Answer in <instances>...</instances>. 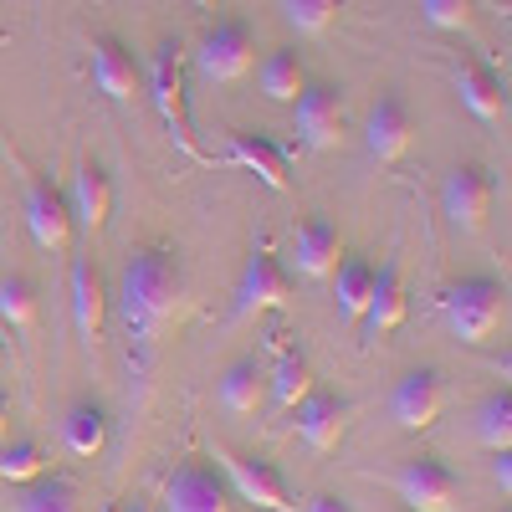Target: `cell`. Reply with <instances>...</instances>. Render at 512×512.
Instances as JSON below:
<instances>
[{
	"label": "cell",
	"mask_w": 512,
	"mask_h": 512,
	"mask_svg": "<svg viewBox=\"0 0 512 512\" xmlns=\"http://www.w3.org/2000/svg\"><path fill=\"white\" fill-rule=\"evenodd\" d=\"M185 297H190V282H185L180 256L159 241L134 246L118 272V313L128 328V344L154 349L169 333V323L185 313Z\"/></svg>",
	"instance_id": "6da1fadb"
},
{
	"label": "cell",
	"mask_w": 512,
	"mask_h": 512,
	"mask_svg": "<svg viewBox=\"0 0 512 512\" xmlns=\"http://www.w3.org/2000/svg\"><path fill=\"white\" fill-rule=\"evenodd\" d=\"M144 98L154 103V113L164 118V134L175 139L180 154L205 159L195 144V128H190V103H185V41L180 36H164L154 47L149 77H144Z\"/></svg>",
	"instance_id": "7a4b0ae2"
},
{
	"label": "cell",
	"mask_w": 512,
	"mask_h": 512,
	"mask_svg": "<svg viewBox=\"0 0 512 512\" xmlns=\"http://www.w3.org/2000/svg\"><path fill=\"white\" fill-rule=\"evenodd\" d=\"M441 318L461 344H487V338L507 323V287L487 272H466V277L446 282Z\"/></svg>",
	"instance_id": "3957f363"
},
{
	"label": "cell",
	"mask_w": 512,
	"mask_h": 512,
	"mask_svg": "<svg viewBox=\"0 0 512 512\" xmlns=\"http://www.w3.org/2000/svg\"><path fill=\"white\" fill-rule=\"evenodd\" d=\"M190 57H195V72H200L205 82L231 88V82H241V77L251 72V62H256V36H251L246 21L221 16V21H210V26L200 31V41H195Z\"/></svg>",
	"instance_id": "277c9868"
},
{
	"label": "cell",
	"mask_w": 512,
	"mask_h": 512,
	"mask_svg": "<svg viewBox=\"0 0 512 512\" xmlns=\"http://www.w3.org/2000/svg\"><path fill=\"white\" fill-rule=\"evenodd\" d=\"M492 200H497V180L487 164H451L446 180H441V216L451 221V231L461 236H477L492 216Z\"/></svg>",
	"instance_id": "5b68a950"
},
{
	"label": "cell",
	"mask_w": 512,
	"mask_h": 512,
	"mask_svg": "<svg viewBox=\"0 0 512 512\" xmlns=\"http://www.w3.org/2000/svg\"><path fill=\"white\" fill-rule=\"evenodd\" d=\"M216 472L226 477V487L231 492H241L256 512H292L297 502L287 497V482L277 477V466L272 461H262V456H241V451H231V446H216Z\"/></svg>",
	"instance_id": "8992f818"
},
{
	"label": "cell",
	"mask_w": 512,
	"mask_h": 512,
	"mask_svg": "<svg viewBox=\"0 0 512 512\" xmlns=\"http://www.w3.org/2000/svg\"><path fill=\"white\" fill-rule=\"evenodd\" d=\"M26 231H31V241L41 251H52V256H67L77 246V226H72L67 195L47 175H31L26 180Z\"/></svg>",
	"instance_id": "52a82bcc"
},
{
	"label": "cell",
	"mask_w": 512,
	"mask_h": 512,
	"mask_svg": "<svg viewBox=\"0 0 512 512\" xmlns=\"http://www.w3.org/2000/svg\"><path fill=\"white\" fill-rule=\"evenodd\" d=\"M395 492L405 502V512H451L456 507V472L441 456H410L395 466Z\"/></svg>",
	"instance_id": "ba28073f"
},
{
	"label": "cell",
	"mask_w": 512,
	"mask_h": 512,
	"mask_svg": "<svg viewBox=\"0 0 512 512\" xmlns=\"http://www.w3.org/2000/svg\"><path fill=\"white\" fill-rule=\"evenodd\" d=\"M292 123H297V139L308 149H338L344 139V88H333V82H308L303 93L292 103Z\"/></svg>",
	"instance_id": "9c48e42d"
},
{
	"label": "cell",
	"mask_w": 512,
	"mask_h": 512,
	"mask_svg": "<svg viewBox=\"0 0 512 512\" xmlns=\"http://www.w3.org/2000/svg\"><path fill=\"white\" fill-rule=\"evenodd\" d=\"M292 297V277L287 267L277 262L272 246H256L241 267V282H236V318H256V313H272Z\"/></svg>",
	"instance_id": "30bf717a"
},
{
	"label": "cell",
	"mask_w": 512,
	"mask_h": 512,
	"mask_svg": "<svg viewBox=\"0 0 512 512\" xmlns=\"http://www.w3.org/2000/svg\"><path fill=\"white\" fill-rule=\"evenodd\" d=\"M67 210H72L77 241L93 246V236L113 216V180H108V169L98 159H77V175H72V190H67Z\"/></svg>",
	"instance_id": "8fae6325"
},
{
	"label": "cell",
	"mask_w": 512,
	"mask_h": 512,
	"mask_svg": "<svg viewBox=\"0 0 512 512\" xmlns=\"http://www.w3.org/2000/svg\"><path fill=\"white\" fill-rule=\"evenodd\" d=\"M164 512H231V487L210 461H185L164 482Z\"/></svg>",
	"instance_id": "7c38bea8"
},
{
	"label": "cell",
	"mask_w": 512,
	"mask_h": 512,
	"mask_svg": "<svg viewBox=\"0 0 512 512\" xmlns=\"http://www.w3.org/2000/svg\"><path fill=\"white\" fill-rule=\"evenodd\" d=\"M446 410V384L436 369H405L390 390V415L405 425V431H431Z\"/></svg>",
	"instance_id": "4fadbf2b"
},
{
	"label": "cell",
	"mask_w": 512,
	"mask_h": 512,
	"mask_svg": "<svg viewBox=\"0 0 512 512\" xmlns=\"http://www.w3.org/2000/svg\"><path fill=\"white\" fill-rule=\"evenodd\" d=\"M410 134H415V118H410V103L395 93V88H384L369 113H364V149L379 159V164H395L405 149H410Z\"/></svg>",
	"instance_id": "5bb4252c"
},
{
	"label": "cell",
	"mask_w": 512,
	"mask_h": 512,
	"mask_svg": "<svg viewBox=\"0 0 512 512\" xmlns=\"http://www.w3.org/2000/svg\"><path fill=\"white\" fill-rule=\"evenodd\" d=\"M72 323L82 333V344L98 349L103 323H108V297H103V277L93 267V251L88 246L72 256Z\"/></svg>",
	"instance_id": "9a60e30c"
},
{
	"label": "cell",
	"mask_w": 512,
	"mask_h": 512,
	"mask_svg": "<svg viewBox=\"0 0 512 512\" xmlns=\"http://www.w3.org/2000/svg\"><path fill=\"white\" fill-rule=\"evenodd\" d=\"M93 82L108 103H134L144 93V72L134 62V52L118 36H98L93 41Z\"/></svg>",
	"instance_id": "2e32d148"
},
{
	"label": "cell",
	"mask_w": 512,
	"mask_h": 512,
	"mask_svg": "<svg viewBox=\"0 0 512 512\" xmlns=\"http://www.w3.org/2000/svg\"><path fill=\"white\" fill-rule=\"evenodd\" d=\"M292 415H297V436H303L308 451H333L338 441H344V431H349L354 405L338 400V395H328V390H313Z\"/></svg>",
	"instance_id": "e0dca14e"
},
{
	"label": "cell",
	"mask_w": 512,
	"mask_h": 512,
	"mask_svg": "<svg viewBox=\"0 0 512 512\" xmlns=\"http://www.w3.org/2000/svg\"><path fill=\"white\" fill-rule=\"evenodd\" d=\"M364 333L379 338L405 323V256H390L384 267H374V287H369V308H364Z\"/></svg>",
	"instance_id": "ac0fdd59"
},
{
	"label": "cell",
	"mask_w": 512,
	"mask_h": 512,
	"mask_svg": "<svg viewBox=\"0 0 512 512\" xmlns=\"http://www.w3.org/2000/svg\"><path fill=\"white\" fill-rule=\"evenodd\" d=\"M456 98L461 108L482 118V123H507V88H502V77L482 62H456Z\"/></svg>",
	"instance_id": "d6986e66"
},
{
	"label": "cell",
	"mask_w": 512,
	"mask_h": 512,
	"mask_svg": "<svg viewBox=\"0 0 512 512\" xmlns=\"http://www.w3.org/2000/svg\"><path fill=\"white\" fill-rule=\"evenodd\" d=\"M262 400H267V369L256 364L251 354L231 359L216 374V405L226 415H256V410H262Z\"/></svg>",
	"instance_id": "ffe728a7"
},
{
	"label": "cell",
	"mask_w": 512,
	"mask_h": 512,
	"mask_svg": "<svg viewBox=\"0 0 512 512\" xmlns=\"http://www.w3.org/2000/svg\"><path fill=\"white\" fill-rule=\"evenodd\" d=\"M338 256H344V236H338V226L328 216H308L297 226V272L308 282H328Z\"/></svg>",
	"instance_id": "44dd1931"
},
{
	"label": "cell",
	"mask_w": 512,
	"mask_h": 512,
	"mask_svg": "<svg viewBox=\"0 0 512 512\" xmlns=\"http://www.w3.org/2000/svg\"><path fill=\"white\" fill-rule=\"evenodd\" d=\"M256 82H262V98L267 103H297V93L308 88V62H303V52L297 47H272L267 57H262V67H256Z\"/></svg>",
	"instance_id": "7402d4cb"
},
{
	"label": "cell",
	"mask_w": 512,
	"mask_h": 512,
	"mask_svg": "<svg viewBox=\"0 0 512 512\" xmlns=\"http://www.w3.org/2000/svg\"><path fill=\"white\" fill-rule=\"evenodd\" d=\"M369 287H374V262L359 251H344L333 267V308L344 323H359L369 308Z\"/></svg>",
	"instance_id": "603a6c76"
},
{
	"label": "cell",
	"mask_w": 512,
	"mask_h": 512,
	"mask_svg": "<svg viewBox=\"0 0 512 512\" xmlns=\"http://www.w3.org/2000/svg\"><path fill=\"white\" fill-rule=\"evenodd\" d=\"M226 154H231V164L251 169V175L262 180L267 190H287V159H282V149H277L267 134H251V128H236Z\"/></svg>",
	"instance_id": "cb8c5ba5"
},
{
	"label": "cell",
	"mask_w": 512,
	"mask_h": 512,
	"mask_svg": "<svg viewBox=\"0 0 512 512\" xmlns=\"http://www.w3.org/2000/svg\"><path fill=\"white\" fill-rule=\"evenodd\" d=\"M62 441H67L72 456H98L108 446V410L98 400H88V395L72 400L62 410Z\"/></svg>",
	"instance_id": "d4e9b609"
},
{
	"label": "cell",
	"mask_w": 512,
	"mask_h": 512,
	"mask_svg": "<svg viewBox=\"0 0 512 512\" xmlns=\"http://www.w3.org/2000/svg\"><path fill=\"white\" fill-rule=\"evenodd\" d=\"M11 512H82V497L67 477H47L41 472L36 482H21L11 492Z\"/></svg>",
	"instance_id": "484cf974"
},
{
	"label": "cell",
	"mask_w": 512,
	"mask_h": 512,
	"mask_svg": "<svg viewBox=\"0 0 512 512\" xmlns=\"http://www.w3.org/2000/svg\"><path fill=\"white\" fill-rule=\"evenodd\" d=\"M267 384H272V405H277V410H297V405L313 395V364H308V354L287 349V354L272 364Z\"/></svg>",
	"instance_id": "4316f807"
},
{
	"label": "cell",
	"mask_w": 512,
	"mask_h": 512,
	"mask_svg": "<svg viewBox=\"0 0 512 512\" xmlns=\"http://www.w3.org/2000/svg\"><path fill=\"white\" fill-rule=\"evenodd\" d=\"M36 313H41V303H36L31 277H21V272L0 277V323H11V333L26 338V344H31V333H36Z\"/></svg>",
	"instance_id": "83f0119b"
},
{
	"label": "cell",
	"mask_w": 512,
	"mask_h": 512,
	"mask_svg": "<svg viewBox=\"0 0 512 512\" xmlns=\"http://www.w3.org/2000/svg\"><path fill=\"white\" fill-rule=\"evenodd\" d=\"M477 441L497 456V451H512V395L507 390H492L482 405H477Z\"/></svg>",
	"instance_id": "f1b7e54d"
},
{
	"label": "cell",
	"mask_w": 512,
	"mask_h": 512,
	"mask_svg": "<svg viewBox=\"0 0 512 512\" xmlns=\"http://www.w3.org/2000/svg\"><path fill=\"white\" fill-rule=\"evenodd\" d=\"M344 6H349V0H282V16L303 36H323L338 21V11H344Z\"/></svg>",
	"instance_id": "f546056e"
},
{
	"label": "cell",
	"mask_w": 512,
	"mask_h": 512,
	"mask_svg": "<svg viewBox=\"0 0 512 512\" xmlns=\"http://www.w3.org/2000/svg\"><path fill=\"white\" fill-rule=\"evenodd\" d=\"M41 472H47V456H41L36 441H11L6 451H0V482L21 487V482H36Z\"/></svg>",
	"instance_id": "4dcf8cb0"
},
{
	"label": "cell",
	"mask_w": 512,
	"mask_h": 512,
	"mask_svg": "<svg viewBox=\"0 0 512 512\" xmlns=\"http://www.w3.org/2000/svg\"><path fill=\"white\" fill-rule=\"evenodd\" d=\"M420 16L431 31H472L477 0H420Z\"/></svg>",
	"instance_id": "1f68e13d"
},
{
	"label": "cell",
	"mask_w": 512,
	"mask_h": 512,
	"mask_svg": "<svg viewBox=\"0 0 512 512\" xmlns=\"http://www.w3.org/2000/svg\"><path fill=\"white\" fill-rule=\"evenodd\" d=\"M492 477H497V487H502V497H507V492H512V451H497Z\"/></svg>",
	"instance_id": "d6a6232c"
},
{
	"label": "cell",
	"mask_w": 512,
	"mask_h": 512,
	"mask_svg": "<svg viewBox=\"0 0 512 512\" xmlns=\"http://www.w3.org/2000/svg\"><path fill=\"white\" fill-rule=\"evenodd\" d=\"M308 512H354V507L338 497V492H318V497L308 502Z\"/></svg>",
	"instance_id": "836d02e7"
},
{
	"label": "cell",
	"mask_w": 512,
	"mask_h": 512,
	"mask_svg": "<svg viewBox=\"0 0 512 512\" xmlns=\"http://www.w3.org/2000/svg\"><path fill=\"white\" fill-rule=\"evenodd\" d=\"M6 431H11V400L0 395V436H6Z\"/></svg>",
	"instance_id": "e575fe53"
},
{
	"label": "cell",
	"mask_w": 512,
	"mask_h": 512,
	"mask_svg": "<svg viewBox=\"0 0 512 512\" xmlns=\"http://www.w3.org/2000/svg\"><path fill=\"white\" fill-rule=\"evenodd\" d=\"M123 512H159V507H149V502H128Z\"/></svg>",
	"instance_id": "d590c367"
},
{
	"label": "cell",
	"mask_w": 512,
	"mask_h": 512,
	"mask_svg": "<svg viewBox=\"0 0 512 512\" xmlns=\"http://www.w3.org/2000/svg\"><path fill=\"white\" fill-rule=\"evenodd\" d=\"M0 369H6V333H0Z\"/></svg>",
	"instance_id": "8d00e7d4"
},
{
	"label": "cell",
	"mask_w": 512,
	"mask_h": 512,
	"mask_svg": "<svg viewBox=\"0 0 512 512\" xmlns=\"http://www.w3.org/2000/svg\"><path fill=\"white\" fill-rule=\"evenodd\" d=\"M190 6H216V0H190Z\"/></svg>",
	"instance_id": "74e56055"
},
{
	"label": "cell",
	"mask_w": 512,
	"mask_h": 512,
	"mask_svg": "<svg viewBox=\"0 0 512 512\" xmlns=\"http://www.w3.org/2000/svg\"><path fill=\"white\" fill-rule=\"evenodd\" d=\"M502 512H507V507H502Z\"/></svg>",
	"instance_id": "f35d334b"
},
{
	"label": "cell",
	"mask_w": 512,
	"mask_h": 512,
	"mask_svg": "<svg viewBox=\"0 0 512 512\" xmlns=\"http://www.w3.org/2000/svg\"><path fill=\"white\" fill-rule=\"evenodd\" d=\"M251 512H256V507H251Z\"/></svg>",
	"instance_id": "ab89813d"
}]
</instances>
